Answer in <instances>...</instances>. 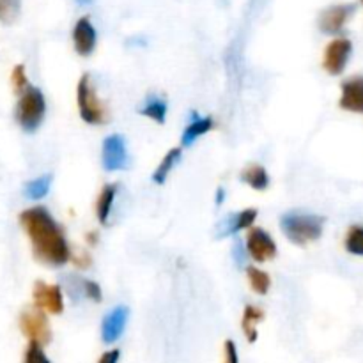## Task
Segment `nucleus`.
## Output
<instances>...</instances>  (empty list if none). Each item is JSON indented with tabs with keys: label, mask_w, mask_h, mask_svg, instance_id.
Returning a JSON list of instances; mask_svg holds the SVG:
<instances>
[{
	"label": "nucleus",
	"mask_w": 363,
	"mask_h": 363,
	"mask_svg": "<svg viewBox=\"0 0 363 363\" xmlns=\"http://www.w3.org/2000/svg\"><path fill=\"white\" fill-rule=\"evenodd\" d=\"M21 229L30 240L34 257L48 266H64L71 261V248L67 245L66 234L59 223L53 220L48 209L30 208L20 215Z\"/></svg>",
	"instance_id": "obj_1"
},
{
	"label": "nucleus",
	"mask_w": 363,
	"mask_h": 363,
	"mask_svg": "<svg viewBox=\"0 0 363 363\" xmlns=\"http://www.w3.org/2000/svg\"><path fill=\"white\" fill-rule=\"evenodd\" d=\"M282 230L287 240L294 245L305 247L314 243L321 238L325 218L319 215H308V213H287L282 216Z\"/></svg>",
	"instance_id": "obj_2"
},
{
	"label": "nucleus",
	"mask_w": 363,
	"mask_h": 363,
	"mask_svg": "<svg viewBox=\"0 0 363 363\" xmlns=\"http://www.w3.org/2000/svg\"><path fill=\"white\" fill-rule=\"evenodd\" d=\"M77 103L80 117L87 124L99 126V124H105L108 121V110L96 92L91 74H82V78L78 80Z\"/></svg>",
	"instance_id": "obj_3"
},
{
	"label": "nucleus",
	"mask_w": 363,
	"mask_h": 363,
	"mask_svg": "<svg viewBox=\"0 0 363 363\" xmlns=\"http://www.w3.org/2000/svg\"><path fill=\"white\" fill-rule=\"evenodd\" d=\"M46 113V101L43 92L38 87L28 85L20 94L16 105V121L21 126V130L27 133H34L41 126L43 119Z\"/></svg>",
	"instance_id": "obj_4"
},
{
	"label": "nucleus",
	"mask_w": 363,
	"mask_h": 363,
	"mask_svg": "<svg viewBox=\"0 0 363 363\" xmlns=\"http://www.w3.org/2000/svg\"><path fill=\"white\" fill-rule=\"evenodd\" d=\"M20 330L28 342L39 344V346H46L52 339V328H50L48 318L43 311L32 307L25 308L20 314Z\"/></svg>",
	"instance_id": "obj_5"
},
{
	"label": "nucleus",
	"mask_w": 363,
	"mask_h": 363,
	"mask_svg": "<svg viewBox=\"0 0 363 363\" xmlns=\"http://www.w3.org/2000/svg\"><path fill=\"white\" fill-rule=\"evenodd\" d=\"M245 247H247L248 255H250L255 262L272 261L277 255V243L264 229H261V227H250V229H248Z\"/></svg>",
	"instance_id": "obj_6"
},
{
	"label": "nucleus",
	"mask_w": 363,
	"mask_h": 363,
	"mask_svg": "<svg viewBox=\"0 0 363 363\" xmlns=\"http://www.w3.org/2000/svg\"><path fill=\"white\" fill-rule=\"evenodd\" d=\"M353 53V43L347 38H337L326 46L325 50V59H323V67L326 69V73L337 74L344 73L347 62H350V57Z\"/></svg>",
	"instance_id": "obj_7"
},
{
	"label": "nucleus",
	"mask_w": 363,
	"mask_h": 363,
	"mask_svg": "<svg viewBox=\"0 0 363 363\" xmlns=\"http://www.w3.org/2000/svg\"><path fill=\"white\" fill-rule=\"evenodd\" d=\"M32 298H34V307L50 314H62L64 311V294L62 289L55 284H46L43 280L34 284L32 289Z\"/></svg>",
	"instance_id": "obj_8"
},
{
	"label": "nucleus",
	"mask_w": 363,
	"mask_h": 363,
	"mask_svg": "<svg viewBox=\"0 0 363 363\" xmlns=\"http://www.w3.org/2000/svg\"><path fill=\"white\" fill-rule=\"evenodd\" d=\"M354 11H357L354 4H339V6L328 7L319 16V28L325 34H339L346 27L350 18L354 14Z\"/></svg>",
	"instance_id": "obj_9"
},
{
	"label": "nucleus",
	"mask_w": 363,
	"mask_h": 363,
	"mask_svg": "<svg viewBox=\"0 0 363 363\" xmlns=\"http://www.w3.org/2000/svg\"><path fill=\"white\" fill-rule=\"evenodd\" d=\"M101 162L105 170L108 172H116L126 167L128 163V152L124 138L121 135H110L103 142V152H101Z\"/></svg>",
	"instance_id": "obj_10"
},
{
	"label": "nucleus",
	"mask_w": 363,
	"mask_h": 363,
	"mask_svg": "<svg viewBox=\"0 0 363 363\" xmlns=\"http://www.w3.org/2000/svg\"><path fill=\"white\" fill-rule=\"evenodd\" d=\"M96 41H98V34L92 25L91 18L82 16L80 20L74 23L73 28V45L78 55L89 57L96 48Z\"/></svg>",
	"instance_id": "obj_11"
},
{
	"label": "nucleus",
	"mask_w": 363,
	"mask_h": 363,
	"mask_svg": "<svg viewBox=\"0 0 363 363\" xmlns=\"http://www.w3.org/2000/svg\"><path fill=\"white\" fill-rule=\"evenodd\" d=\"M339 105L347 112L363 113V77H351L342 82Z\"/></svg>",
	"instance_id": "obj_12"
},
{
	"label": "nucleus",
	"mask_w": 363,
	"mask_h": 363,
	"mask_svg": "<svg viewBox=\"0 0 363 363\" xmlns=\"http://www.w3.org/2000/svg\"><path fill=\"white\" fill-rule=\"evenodd\" d=\"M128 308L126 307H116L110 314L105 315L101 323V339L105 344H112L121 339L124 328H126L128 321Z\"/></svg>",
	"instance_id": "obj_13"
},
{
	"label": "nucleus",
	"mask_w": 363,
	"mask_h": 363,
	"mask_svg": "<svg viewBox=\"0 0 363 363\" xmlns=\"http://www.w3.org/2000/svg\"><path fill=\"white\" fill-rule=\"evenodd\" d=\"M255 218H257V209H245V211L238 213V215H229L222 223H220V233L216 234L218 238L233 236V234L240 233L243 229H250L254 225Z\"/></svg>",
	"instance_id": "obj_14"
},
{
	"label": "nucleus",
	"mask_w": 363,
	"mask_h": 363,
	"mask_svg": "<svg viewBox=\"0 0 363 363\" xmlns=\"http://www.w3.org/2000/svg\"><path fill=\"white\" fill-rule=\"evenodd\" d=\"M215 128V121L211 117H199L197 113H191V123L188 124L186 130H184L183 138H181V144L184 147L194 144L199 137L206 135L208 131H211Z\"/></svg>",
	"instance_id": "obj_15"
},
{
	"label": "nucleus",
	"mask_w": 363,
	"mask_h": 363,
	"mask_svg": "<svg viewBox=\"0 0 363 363\" xmlns=\"http://www.w3.org/2000/svg\"><path fill=\"white\" fill-rule=\"evenodd\" d=\"M241 181L248 186H252L254 190H266L269 186V176L266 172V169L262 165H257V163H252V165H247L241 172Z\"/></svg>",
	"instance_id": "obj_16"
},
{
	"label": "nucleus",
	"mask_w": 363,
	"mask_h": 363,
	"mask_svg": "<svg viewBox=\"0 0 363 363\" xmlns=\"http://www.w3.org/2000/svg\"><path fill=\"white\" fill-rule=\"evenodd\" d=\"M262 319H264V311L261 307H255V305H247L245 307L241 328H243V333L250 342L257 340V323H261Z\"/></svg>",
	"instance_id": "obj_17"
},
{
	"label": "nucleus",
	"mask_w": 363,
	"mask_h": 363,
	"mask_svg": "<svg viewBox=\"0 0 363 363\" xmlns=\"http://www.w3.org/2000/svg\"><path fill=\"white\" fill-rule=\"evenodd\" d=\"M117 186L116 184H106L99 194L98 201H96V216H98L99 223H106L110 213H112L113 201H116Z\"/></svg>",
	"instance_id": "obj_18"
},
{
	"label": "nucleus",
	"mask_w": 363,
	"mask_h": 363,
	"mask_svg": "<svg viewBox=\"0 0 363 363\" xmlns=\"http://www.w3.org/2000/svg\"><path fill=\"white\" fill-rule=\"evenodd\" d=\"M179 158H181V147L170 149V151L163 156V160H162V163L158 165V169H156L155 174H152V181H155L156 184L165 183L167 177H169V174H170V170H172L174 165L179 162Z\"/></svg>",
	"instance_id": "obj_19"
},
{
	"label": "nucleus",
	"mask_w": 363,
	"mask_h": 363,
	"mask_svg": "<svg viewBox=\"0 0 363 363\" xmlns=\"http://www.w3.org/2000/svg\"><path fill=\"white\" fill-rule=\"evenodd\" d=\"M247 279L252 291L257 294H266L269 291V287H272V277L266 272H262V269L254 268V266L247 268Z\"/></svg>",
	"instance_id": "obj_20"
},
{
	"label": "nucleus",
	"mask_w": 363,
	"mask_h": 363,
	"mask_svg": "<svg viewBox=\"0 0 363 363\" xmlns=\"http://www.w3.org/2000/svg\"><path fill=\"white\" fill-rule=\"evenodd\" d=\"M50 186H52V176H50V174H45V176L35 177V179L28 181V183L25 184V195H27L28 199L38 201V199H43L48 194Z\"/></svg>",
	"instance_id": "obj_21"
},
{
	"label": "nucleus",
	"mask_w": 363,
	"mask_h": 363,
	"mask_svg": "<svg viewBox=\"0 0 363 363\" xmlns=\"http://www.w3.org/2000/svg\"><path fill=\"white\" fill-rule=\"evenodd\" d=\"M140 113L142 116L149 117V119H152L155 123L163 124L165 123V117H167V103L163 101V99H158V98L149 99V101L145 103L144 108H140Z\"/></svg>",
	"instance_id": "obj_22"
},
{
	"label": "nucleus",
	"mask_w": 363,
	"mask_h": 363,
	"mask_svg": "<svg viewBox=\"0 0 363 363\" xmlns=\"http://www.w3.org/2000/svg\"><path fill=\"white\" fill-rule=\"evenodd\" d=\"M344 247L350 254L353 255H362L363 257V227L362 225H353L350 227L346 234V240H344Z\"/></svg>",
	"instance_id": "obj_23"
},
{
	"label": "nucleus",
	"mask_w": 363,
	"mask_h": 363,
	"mask_svg": "<svg viewBox=\"0 0 363 363\" xmlns=\"http://www.w3.org/2000/svg\"><path fill=\"white\" fill-rule=\"evenodd\" d=\"M21 11V0H0V21L11 25L18 20Z\"/></svg>",
	"instance_id": "obj_24"
},
{
	"label": "nucleus",
	"mask_w": 363,
	"mask_h": 363,
	"mask_svg": "<svg viewBox=\"0 0 363 363\" xmlns=\"http://www.w3.org/2000/svg\"><path fill=\"white\" fill-rule=\"evenodd\" d=\"M11 84H13V89L16 94H21V92L28 87V78H27V73H25L23 64L14 66L13 73H11Z\"/></svg>",
	"instance_id": "obj_25"
},
{
	"label": "nucleus",
	"mask_w": 363,
	"mask_h": 363,
	"mask_svg": "<svg viewBox=\"0 0 363 363\" xmlns=\"http://www.w3.org/2000/svg\"><path fill=\"white\" fill-rule=\"evenodd\" d=\"M23 363H50L48 357L45 354L43 351V346L34 342H28L27 351H25V357H23Z\"/></svg>",
	"instance_id": "obj_26"
},
{
	"label": "nucleus",
	"mask_w": 363,
	"mask_h": 363,
	"mask_svg": "<svg viewBox=\"0 0 363 363\" xmlns=\"http://www.w3.org/2000/svg\"><path fill=\"white\" fill-rule=\"evenodd\" d=\"M80 289L84 291V294L91 301H96V303H99V301L103 300L101 287H99L96 282H92V280H80Z\"/></svg>",
	"instance_id": "obj_27"
},
{
	"label": "nucleus",
	"mask_w": 363,
	"mask_h": 363,
	"mask_svg": "<svg viewBox=\"0 0 363 363\" xmlns=\"http://www.w3.org/2000/svg\"><path fill=\"white\" fill-rule=\"evenodd\" d=\"M223 363H240L238 347L233 340H227V342L223 344Z\"/></svg>",
	"instance_id": "obj_28"
},
{
	"label": "nucleus",
	"mask_w": 363,
	"mask_h": 363,
	"mask_svg": "<svg viewBox=\"0 0 363 363\" xmlns=\"http://www.w3.org/2000/svg\"><path fill=\"white\" fill-rule=\"evenodd\" d=\"M71 261H73V264L80 269L91 268L92 264V257L87 254V252H78L77 255H71Z\"/></svg>",
	"instance_id": "obj_29"
},
{
	"label": "nucleus",
	"mask_w": 363,
	"mask_h": 363,
	"mask_svg": "<svg viewBox=\"0 0 363 363\" xmlns=\"http://www.w3.org/2000/svg\"><path fill=\"white\" fill-rule=\"evenodd\" d=\"M119 357H121L119 350H110L106 351V353H103V357L99 358L98 363H117L119 362Z\"/></svg>",
	"instance_id": "obj_30"
},
{
	"label": "nucleus",
	"mask_w": 363,
	"mask_h": 363,
	"mask_svg": "<svg viewBox=\"0 0 363 363\" xmlns=\"http://www.w3.org/2000/svg\"><path fill=\"white\" fill-rule=\"evenodd\" d=\"M87 243L91 245V247H94V245L98 243V233H94V230H92V233H89L87 234Z\"/></svg>",
	"instance_id": "obj_31"
},
{
	"label": "nucleus",
	"mask_w": 363,
	"mask_h": 363,
	"mask_svg": "<svg viewBox=\"0 0 363 363\" xmlns=\"http://www.w3.org/2000/svg\"><path fill=\"white\" fill-rule=\"evenodd\" d=\"M223 199H225V191H223V188H218V191H216V204H222Z\"/></svg>",
	"instance_id": "obj_32"
},
{
	"label": "nucleus",
	"mask_w": 363,
	"mask_h": 363,
	"mask_svg": "<svg viewBox=\"0 0 363 363\" xmlns=\"http://www.w3.org/2000/svg\"><path fill=\"white\" fill-rule=\"evenodd\" d=\"M77 2L80 4V6H91L92 0H77Z\"/></svg>",
	"instance_id": "obj_33"
},
{
	"label": "nucleus",
	"mask_w": 363,
	"mask_h": 363,
	"mask_svg": "<svg viewBox=\"0 0 363 363\" xmlns=\"http://www.w3.org/2000/svg\"><path fill=\"white\" fill-rule=\"evenodd\" d=\"M362 4H363V0H362Z\"/></svg>",
	"instance_id": "obj_34"
}]
</instances>
